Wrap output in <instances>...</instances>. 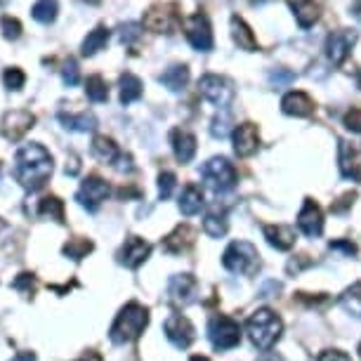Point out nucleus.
Returning <instances> with one entry per match:
<instances>
[{"label":"nucleus","instance_id":"13d9d810","mask_svg":"<svg viewBox=\"0 0 361 361\" xmlns=\"http://www.w3.org/2000/svg\"><path fill=\"white\" fill-rule=\"evenodd\" d=\"M357 83H359V87H361V69L357 71Z\"/></svg>","mask_w":361,"mask_h":361},{"label":"nucleus","instance_id":"0eeeda50","mask_svg":"<svg viewBox=\"0 0 361 361\" xmlns=\"http://www.w3.org/2000/svg\"><path fill=\"white\" fill-rule=\"evenodd\" d=\"M198 90L210 104L220 109H227L234 99V87L231 83L225 79V76H218V74H205L201 81H198Z\"/></svg>","mask_w":361,"mask_h":361},{"label":"nucleus","instance_id":"aec40b11","mask_svg":"<svg viewBox=\"0 0 361 361\" xmlns=\"http://www.w3.org/2000/svg\"><path fill=\"white\" fill-rule=\"evenodd\" d=\"M170 142H173L175 158L180 161V163H189V161L196 156V137H194L192 132L175 127V130L170 132Z\"/></svg>","mask_w":361,"mask_h":361},{"label":"nucleus","instance_id":"79ce46f5","mask_svg":"<svg viewBox=\"0 0 361 361\" xmlns=\"http://www.w3.org/2000/svg\"><path fill=\"white\" fill-rule=\"evenodd\" d=\"M269 81H271V85H276V87H286L296 81V74H291V71H286V69H276L269 74Z\"/></svg>","mask_w":361,"mask_h":361},{"label":"nucleus","instance_id":"b1692460","mask_svg":"<svg viewBox=\"0 0 361 361\" xmlns=\"http://www.w3.org/2000/svg\"><path fill=\"white\" fill-rule=\"evenodd\" d=\"M203 205H205V201H203L201 189H198L196 185H187L185 192H182V196H180V210H182V215L192 218V215L201 213Z\"/></svg>","mask_w":361,"mask_h":361},{"label":"nucleus","instance_id":"20e7f679","mask_svg":"<svg viewBox=\"0 0 361 361\" xmlns=\"http://www.w3.org/2000/svg\"><path fill=\"white\" fill-rule=\"evenodd\" d=\"M222 265L231 271V274L253 276L260 269V253L253 243L248 241H234L222 255Z\"/></svg>","mask_w":361,"mask_h":361},{"label":"nucleus","instance_id":"f8f14e48","mask_svg":"<svg viewBox=\"0 0 361 361\" xmlns=\"http://www.w3.org/2000/svg\"><path fill=\"white\" fill-rule=\"evenodd\" d=\"M33 123H36V116L26 109H17V111H8L3 116V132L10 142H19L26 132L31 130Z\"/></svg>","mask_w":361,"mask_h":361},{"label":"nucleus","instance_id":"393cba45","mask_svg":"<svg viewBox=\"0 0 361 361\" xmlns=\"http://www.w3.org/2000/svg\"><path fill=\"white\" fill-rule=\"evenodd\" d=\"M59 121H62V125L66 130H74V132H92L94 127H97V118H94L92 114H87V111H83V114H59Z\"/></svg>","mask_w":361,"mask_h":361},{"label":"nucleus","instance_id":"e433bc0d","mask_svg":"<svg viewBox=\"0 0 361 361\" xmlns=\"http://www.w3.org/2000/svg\"><path fill=\"white\" fill-rule=\"evenodd\" d=\"M229 132H231V116H229V111H220V114L215 116L213 121H210V135H213L215 140H225Z\"/></svg>","mask_w":361,"mask_h":361},{"label":"nucleus","instance_id":"7ed1b4c3","mask_svg":"<svg viewBox=\"0 0 361 361\" xmlns=\"http://www.w3.org/2000/svg\"><path fill=\"white\" fill-rule=\"evenodd\" d=\"M281 331H283L281 316L271 312V309H258L246 321V333L258 349H269L281 338Z\"/></svg>","mask_w":361,"mask_h":361},{"label":"nucleus","instance_id":"c9c22d12","mask_svg":"<svg viewBox=\"0 0 361 361\" xmlns=\"http://www.w3.org/2000/svg\"><path fill=\"white\" fill-rule=\"evenodd\" d=\"M203 231L208 234L210 238H222L227 234V220L225 215H218V213H210L205 215L203 220Z\"/></svg>","mask_w":361,"mask_h":361},{"label":"nucleus","instance_id":"864d4df0","mask_svg":"<svg viewBox=\"0 0 361 361\" xmlns=\"http://www.w3.org/2000/svg\"><path fill=\"white\" fill-rule=\"evenodd\" d=\"M79 361H102V357H99L97 352H87V354H83Z\"/></svg>","mask_w":361,"mask_h":361},{"label":"nucleus","instance_id":"5fc2aeb1","mask_svg":"<svg viewBox=\"0 0 361 361\" xmlns=\"http://www.w3.org/2000/svg\"><path fill=\"white\" fill-rule=\"evenodd\" d=\"M352 14L361 21V0H354V5H352Z\"/></svg>","mask_w":361,"mask_h":361},{"label":"nucleus","instance_id":"052dcab7","mask_svg":"<svg viewBox=\"0 0 361 361\" xmlns=\"http://www.w3.org/2000/svg\"><path fill=\"white\" fill-rule=\"evenodd\" d=\"M3 227H5V222H3V220H0V229H3Z\"/></svg>","mask_w":361,"mask_h":361},{"label":"nucleus","instance_id":"f03ea898","mask_svg":"<svg viewBox=\"0 0 361 361\" xmlns=\"http://www.w3.org/2000/svg\"><path fill=\"white\" fill-rule=\"evenodd\" d=\"M149 324V312L147 307H142L140 302H127L123 309L116 316V321L111 324L109 338L114 345H125L142 336L144 329Z\"/></svg>","mask_w":361,"mask_h":361},{"label":"nucleus","instance_id":"4c0bfd02","mask_svg":"<svg viewBox=\"0 0 361 361\" xmlns=\"http://www.w3.org/2000/svg\"><path fill=\"white\" fill-rule=\"evenodd\" d=\"M3 81H5V87H8V90H14L17 92V90H21V87H24L26 76H24V71H21V69L12 66V69H5Z\"/></svg>","mask_w":361,"mask_h":361},{"label":"nucleus","instance_id":"c85d7f7f","mask_svg":"<svg viewBox=\"0 0 361 361\" xmlns=\"http://www.w3.org/2000/svg\"><path fill=\"white\" fill-rule=\"evenodd\" d=\"M338 305H340L342 309L354 316V319H361V281L352 283V286L347 288L345 293H342L340 298H338Z\"/></svg>","mask_w":361,"mask_h":361},{"label":"nucleus","instance_id":"603ef678","mask_svg":"<svg viewBox=\"0 0 361 361\" xmlns=\"http://www.w3.org/2000/svg\"><path fill=\"white\" fill-rule=\"evenodd\" d=\"M66 173H69V175H76V173H79V161L71 158V165L66 163Z\"/></svg>","mask_w":361,"mask_h":361},{"label":"nucleus","instance_id":"680f3d73","mask_svg":"<svg viewBox=\"0 0 361 361\" xmlns=\"http://www.w3.org/2000/svg\"><path fill=\"white\" fill-rule=\"evenodd\" d=\"M359 357H361V345H359Z\"/></svg>","mask_w":361,"mask_h":361},{"label":"nucleus","instance_id":"a878e982","mask_svg":"<svg viewBox=\"0 0 361 361\" xmlns=\"http://www.w3.org/2000/svg\"><path fill=\"white\" fill-rule=\"evenodd\" d=\"M161 83H163V85L168 87L170 92L185 90V85L189 83V69H187L185 64H173L170 69L163 71V76H161Z\"/></svg>","mask_w":361,"mask_h":361},{"label":"nucleus","instance_id":"f704fd0d","mask_svg":"<svg viewBox=\"0 0 361 361\" xmlns=\"http://www.w3.org/2000/svg\"><path fill=\"white\" fill-rule=\"evenodd\" d=\"M85 94L90 102H107L109 99V87L102 76H90L85 81Z\"/></svg>","mask_w":361,"mask_h":361},{"label":"nucleus","instance_id":"4d7b16f0","mask_svg":"<svg viewBox=\"0 0 361 361\" xmlns=\"http://www.w3.org/2000/svg\"><path fill=\"white\" fill-rule=\"evenodd\" d=\"M192 361H210L208 357H192Z\"/></svg>","mask_w":361,"mask_h":361},{"label":"nucleus","instance_id":"7c9ffc66","mask_svg":"<svg viewBox=\"0 0 361 361\" xmlns=\"http://www.w3.org/2000/svg\"><path fill=\"white\" fill-rule=\"evenodd\" d=\"M109 41V31L104 29V26H97L94 31L87 33V38L83 41V57H92V54H97L99 50H102L104 45H107Z\"/></svg>","mask_w":361,"mask_h":361},{"label":"nucleus","instance_id":"4468645a","mask_svg":"<svg viewBox=\"0 0 361 361\" xmlns=\"http://www.w3.org/2000/svg\"><path fill=\"white\" fill-rule=\"evenodd\" d=\"M149 253H152V246H149L144 238L140 236H127L123 248H121L118 253V262L125 265L127 269H137L144 260L149 258Z\"/></svg>","mask_w":361,"mask_h":361},{"label":"nucleus","instance_id":"bf43d9fd","mask_svg":"<svg viewBox=\"0 0 361 361\" xmlns=\"http://www.w3.org/2000/svg\"><path fill=\"white\" fill-rule=\"evenodd\" d=\"M87 3H92V5H97V3H99V0H87Z\"/></svg>","mask_w":361,"mask_h":361},{"label":"nucleus","instance_id":"2f4dec72","mask_svg":"<svg viewBox=\"0 0 361 361\" xmlns=\"http://www.w3.org/2000/svg\"><path fill=\"white\" fill-rule=\"evenodd\" d=\"M31 17L41 24H52L57 19V0H38L31 8Z\"/></svg>","mask_w":361,"mask_h":361},{"label":"nucleus","instance_id":"412c9836","mask_svg":"<svg viewBox=\"0 0 361 361\" xmlns=\"http://www.w3.org/2000/svg\"><path fill=\"white\" fill-rule=\"evenodd\" d=\"M265 231V238L271 248L276 251H291L296 246V231L293 227H286V225H265L262 227Z\"/></svg>","mask_w":361,"mask_h":361},{"label":"nucleus","instance_id":"2eb2a0df","mask_svg":"<svg viewBox=\"0 0 361 361\" xmlns=\"http://www.w3.org/2000/svg\"><path fill=\"white\" fill-rule=\"evenodd\" d=\"M354 41H357V33L352 31H333L326 41V54L333 64H342L347 59L349 50H352Z\"/></svg>","mask_w":361,"mask_h":361},{"label":"nucleus","instance_id":"37998d69","mask_svg":"<svg viewBox=\"0 0 361 361\" xmlns=\"http://www.w3.org/2000/svg\"><path fill=\"white\" fill-rule=\"evenodd\" d=\"M14 291H24V293H33V288H36V276L29 274V271H24V274H19L12 283Z\"/></svg>","mask_w":361,"mask_h":361},{"label":"nucleus","instance_id":"bb28decb","mask_svg":"<svg viewBox=\"0 0 361 361\" xmlns=\"http://www.w3.org/2000/svg\"><path fill=\"white\" fill-rule=\"evenodd\" d=\"M192 241H194V231L189 229L187 225H180V227H175L173 234L165 236L163 248H165V251H168L170 255H177V253L185 251V248H187Z\"/></svg>","mask_w":361,"mask_h":361},{"label":"nucleus","instance_id":"49530a36","mask_svg":"<svg viewBox=\"0 0 361 361\" xmlns=\"http://www.w3.org/2000/svg\"><path fill=\"white\" fill-rule=\"evenodd\" d=\"M114 168L118 170V173H132V156H127V154H121L118 158H116V163H114Z\"/></svg>","mask_w":361,"mask_h":361},{"label":"nucleus","instance_id":"72a5a7b5","mask_svg":"<svg viewBox=\"0 0 361 361\" xmlns=\"http://www.w3.org/2000/svg\"><path fill=\"white\" fill-rule=\"evenodd\" d=\"M92 248H94L92 241L76 236V238H71V241L64 243L62 253L66 255V258H71V260H83V258H87V253H92Z\"/></svg>","mask_w":361,"mask_h":361},{"label":"nucleus","instance_id":"6e6552de","mask_svg":"<svg viewBox=\"0 0 361 361\" xmlns=\"http://www.w3.org/2000/svg\"><path fill=\"white\" fill-rule=\"evenodd\" d=\"M180 21L177 5H156L144 17V26L154 33H175L180 29Z\"/></svg>","mask_w":361,"mask_h":361},{"label":"nucleus","instance_id":"c03bdc74","mask_svg":"<svg viewBox=\"0 0 361 361\" xmlns=\"http://www.w3.org/2000/svg\"><path fill=\"white\" fill-rule=\"evenodd\" d=\"M345 127L347 130H352V132H361V107H352L345 114Z\"/></svg>","mask_w":361,"mask_h":361},{"label":"nucleus","instance_id":"cd10ccee","mask_svg":"<svg viewBox=\"0 0 361 361\" xmlns=\"http://www.w3.org/2000/svg\"><path fill=\"white\" fill-rule=\"evenodd\" d=\"M92 156L97 161H102V163H114L121 154H118V147H116V142L111 140V137L97 135L92 140Z\"/></svg>","mask_w":361,"mask_h":361},{"label":"nucleus","instance_id":"3c124183","mask_svg":"<svg viewBox=\"0 0 361 361\" xmlns=\"http://www.w3.org/2000/svg\"><path fill=\"white\" fill-rule=\"evenodd\" d=\"M14 361H36V354L33 352H19L14 357Z\"/></svg>","mask_w":361,"mask_h":361},{"label":"nucleus","instance_id":"58836bf2","mask_svg":"<svg viewBox=\"0 0 361 361\" xmlns=\"http://www.w3.org/2000/svg\"><path fill=\"white\" fill-rule=\"evenodd\" d=\"M0 29H3V36L8 38V41H17V38L21 36V24H19V19H14V17L5 14L3 19H0Z\"/></svg>","mask_w":361,"mask_h":361},{"label":"nucleus","instance_id":"9b49d317","mask_svg":"<svg viewBox=\"0 0 361 361\" xmlns=\"http://www.w3.org/2000/svg\"><path fill=\"white\" fill-rule=\"evenodd\" d=\"M163 331H165V338H168L177 349H187L194 342V326L192 321L182 314L168 316L163 324Z\"/></svg>","mask_w":361,"mask_h":361},{"label":"nucleus","instance_id":"de8ad7c7","mask_svg":"<svg viewBox=\"0 0 361 361\" xmlns=\"http://www.w3.org/2000/svg\"><path fill=\"white\" fill-rule=\"evenodd\" d=\"M316 361H352V359L345 352H340V349H329V352H321Z\"/></svg>","mask_w":361,"mask_h":361},{"label":"nucleus","instance_id":"6ab92c4d","mask_svg":"<svg viewBox=\"0 0 361 361\" xmlns=\"http://www.w3.org/2000/svg\"><path fill=\"white\" fill-rule=\"evenodd\" d=\"M281 109H283V114H288V116L305 118V116H309L314 111V102H312V97H309L307 92L293 90L281 99Z\"/></svg>","mask_w":361,"mask_h":361},{"label":"nucleus","instance_id":"8fccbe9b","mask_svg":"<svg viewBox=\"0 0 361 361\" xmlns=\"http://www.w3.org/2000/svg\"><path fill=\"white\" fill-rule=\"evenodd\" d=\"M279 291H281L279 283H276V281H267V283H265V288H262V293H260V296H262V298H274Z\"/></svg>","mask_w":361,"mask_h":361},{"label":"nucleus","instance_id":"423d86ee","mask_svg":"<svg viewBox=\"0 0 361 361\" xmlns=\"http://www.w3.org/2000/svg\"><path fill=\"white\" fill-rule=\"evenodd\" d=\"M208 338L215 349H231L241 342V326H238L231 316L218 314L210 319Z\"/></svg>","mask_w":361,"mask_h":361},{"label":"nucleus","instance_id":"ddd939ff","mask_svg":"<svg viewBox=\"0 0 361 361\" xmlns=\"http://www.w3.org/2000/svg\"><path fill=\"white\" fill-rule=\"evenodd\" d=\"M298 227H300V231L309 238L321 236V231H324V213H321L319 203H314L312 198H307L302 205V210H300Z\"/></svg>","mask_w":361,"mask_h":361},{"label":"nucleus","instance_id":"dca6fc26","mask_svg":"<svg viewBox=\"0 0 361 361\" xmlns=\"http://www.w3.org/2000/svg\"><path fill=\"white\" fill-rule=\"evenodd\" d=\"M340 170L354 182H361V142H340Z\"/></svg>","mask_w":361,"mask_h":361},{"label":"nucleus","instance_id":"a18cd8bd","mask_svg":"<svg viewBox=\"0 0 361 361\" xmlns=\"http://www.w3.org/2000/svg\"><path fill=\"white\" fill-rule=\"evenodd\" d=\"M140 36H142V31H140V26H137V24H123V26H121V41L127 43V45H130V43H135Z\"/></svg>","mask_w":361,"mask_h":361},{"label":"nucleus","instance_id":"f3484780","mask_svg":"<svg viewBox=\"0 0 361 361\" xmlns=\"http://www.w3.org/2000/svg\"><path fill=\"white\" fill-rule=\"evenodd\" d=\"M260 147V132H258V125L253 123H243L238 125L234 130V152L236 156L241 158H248L258 152Z\"/></svg>","mask_w":361,"mask_h":361},{"label":"nucleus","instance_id":"4be33fe9","mask_svg":"<svg viewBox=\"0 0 361 361\" xmlns=\"http://www.w3.org/2000/svg\"><path fill=\"white\" fill-rule=\"evenodd\" d=\"M288 5L293 8L296 12V19L302 29H309L316 19H319V3L316 0H288Z\"/></svg>","mask_w":361,"mask_h":361},{"label":"nucleus","instance_id":"6e6d98bb","mask_svg":"<svg viewBox=\"0 0 361 361\" xmlns=\"http://www.w3.org/2000/svg\"><path fill=\"white\" fill-rule=\"evenodd\" d=\"M260 361H281V357H276L274 352H267V354H265V357L260 359Z\"/></svg>","mask_w":361,"mask_h":361},{"label":"nucleus","instance_id":"473e14b6","mask_svg":"<svg viewBox=\"0 0 361 361\" xmlns=\"http://www.w3.org/2000/svg\"><path fill=\"white\" fill-rule=\"evenodd\" d=\"M38 215L50 218V220H57V222H64V201H59L57 196L41 198V203H38Z\"/></svg>","mask_w":361,"mask_h":361},{"label":"nucleus","instance_id":"a211bd4d","mask_svg":"<svg viewBox=\"0 0 361 361\" xmlns=\"http://www.w3.org/2000/svg\"><path fill=\"white\" fill-rule=\"evenodd\" d=\"M198 283L192 274H175L168 281V296L177 305H189L196 296Z\"/></svg>","mask_w":361,"mask_h":361},{"label":"nucleus","instance_id":"ea45409f","mask_svg":"<svg viewBox=\"0 0 361 361\" xmlns=\"http://www.w3.org/2000/svg\"><path fill=\"white\" fill-rule=\"evenodd\" d=\"M62 81H64V85H69V87L79 85L81 74H79V64H76V59H71V57H69V59H66V62H64Z\"/></svg>","mask_w":361,"mask_h":361},{"label":"nucleus","instance_id":"a19ab883","mask_svg":"<svg viewBox=\"0 0 361 361\" xmlns=\"http://www.w3.org/2000/svg\"><path fill=\"white\" fill-rule=\"evenodd\" d=\"M175 182H177V177H175L173 173H168V170L158 175V196L163 198V201H165V198L173 196V192H175Z\"/></svg>","mask_w":361,"mask_h":361},{"label":"nucleus","instance_id":"39448f33","mask_svg":"<svg viewBox=\"0 0 361 361\" xmlns=\"http://www.w3.org/2000/svg\"><path fill=\"white\" fill-rule=\"evenodd\" d=\"M201 177L205 182V187L213 189L215 194H225L229 189H234L236 185V170L234 165L229 163L227 158H210L208 163H203L201 168Z\"/></svg>","mask_w":361,"mask_h":361},{"label":"nucleus","instance_id":"9d476101","mask_svg":"<svg viewBox=\"0 0 361 361\" xmlns=\"http://www.w3.org/2000/svg\"><path fill=\"white\" fill-rule=\"evenodd\" d=\"M107 196H109L107 182H104L102 177H97V175H90L87 180H83L79 194H76V201H79L83 208L90 210V213H94Z\"/></svg>","mask_w":361,"mask_h":361},{"label":"nucleus","instance_id":"1a4fd4ad","mask_svg":"<svg viewBox=\"0 0 361 361\" xmlns=\"http://www.w3.org/2000/svg\"><path fill=\"white\" fill-rule=\"evenodd\" d=\"M185 33H187V41L192 43L194 50L198 52H208L213 48V31H210V21L203 12L192 14L185 21Z\"/></svg>","mask_w":361,"mask_h":361},{"label":"nucleus","instance_id":"5701e85b","mask_svg":"<svg viewBox=\"0 0 361 361\" xmlns=\"http://www.w3.org/2000/svg\"><path fill=\"white\" fill-rule=\"evenodd\" d=\"M231 36H234V43L246 52H255L258 50V41H255V33L251 31V26L241 19V17H231Z\"/></svg>","mask_w":361,"mask_h":361},{"label":"nucleus","instance_id":"09e8293b","mask_svg":"<svg viewBox=\"0 0 361 361\" xmlns=\"http://www.w3.org/2000/svg\"><path fill=\"white\" fill-rule=\"evenodd\" d=\"M331 251H342L345 255H354L357 253V246L352 241H331Z\"/></svg>","mask_w":361,"mask_h":361},{"label":"nucleus","instance_id":"c756f323","mask_svg":"<svg viewBox=\"0 0 361 361\" xmlns=\"http://www.w3.org/2000/svg\"><path fill=\"white\" fill-rule=\"evenodd\" d=\"M144 85L142 81L137 79L135 74H123L121 76V102L123 104H132L142 97Z\"/></svg>","mask_w":361,"mask_h":361},{"label":"nucleus","instance_id":"f257e3e1","mask_svg":"<svg viewBox=\"0 0 361 361\" xmlns=\"http://www.w3.org/2000/svg\"><path fill=\"white\" fill-rule=\"evenodd\" d=\"M12 175L26 192H38L41 187H45V182L52 175V156L43 144H24L14 154Z\"/></svg>","mask_w":361,"mask_h":361}]
</instances>
